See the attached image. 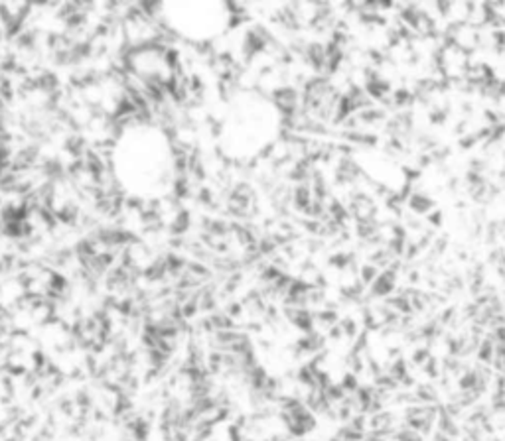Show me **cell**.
I'll return each mask as SVG.
<instances>
[{
	"label": "cell",
	"instance_id": "1",
	"mask_svg": "<svg viewBox=\"0 0 505 441\" xmlns=\"http://www.w3.org/2000/svg\"><path fill=\"white\" fill-rule=\"evenodd\" d=\"M395 441H422V437L415 429H402L395 433Z\"/></svg>",
	"mask_w": 505,
	"mask_h": 441
},
{
	"label": "cell",
	"instance_id": "2",
	"mask_svg": "<svg viewBox=\"0 0 505 441\" xmlns=\"http://www.w3.org/2000/svg\"><path fill=\"white\" fill-rule=\"evenodd\" d=\"M479 359H482V361H490L491 359V343L490 341H484L482 351H479Z\"/></svg>",
	"mask_w": 505,
	"mask_h": 441
},
{
	"label": "cell",
	"instance_id": "3",
	"mask_svg": "<svg viewBox=\"0 0 505 441\" xmlns=\"http://www.w3.org/2000/svg\"><path fill=\"white\" fill-rule=\"evenodd\" d=\"M426 356H428V351H426V349L416 351L415 353V363H422V361H426Z\"/></svg>",
	"mask_w": 505,
	"mask_h": 441
},
{
	"label": "cell",
	"instance_id": "4",
	"mask_svg": "<svg viewBox=\"0 0 505 441\" xmlns=\"http://www.w3.org/2000/svg\"><path fill=\"white\" fill-rule=\"evenodd\" d=\"M434 441H450V437H448L446 433H442V431H438V433L434 435Z\"/></svg>",
	"mask_w": 505,
	"mask_h": 441
},
{
	"label": "cell",
	"instance_id": "5",
	"mask_svg": "<svg viewBox=\"0 0 505 441\" xmlns=\"http://www.w3.org/2000/svg\"><path fill=\"white\" fill-rule=\"evenodd\" d=\"M490 441H501V439H497V437H491Z\"/></svg>",
	"mask_w": 505,
	"mask_h": 441
}]
</instances>
